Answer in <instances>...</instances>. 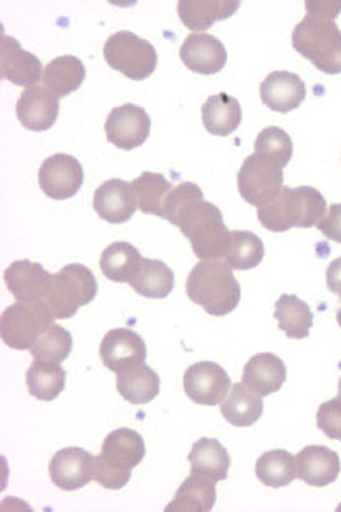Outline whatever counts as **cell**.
Here are the masks:
<instances>
[{
	"label": "cell",
	"mask_w": 341,
	"mask_h": 512,
	"mask_svg": "<svg viewBox=\"0 0 341 512\" xmlns=\"http://www.w3.org/2000/svg\"><path fill=\"white\" fill-rule=\"evenodd\" d=\"M16 113L24 128L47 131L59 116V99L46 86H32L19 96Z\"/></svg>",
	"instance_id": "cell-19"
},
{
	"label": "cell",
	"mask_w": 341,
	"mask_h": 512,
	"mask_svg": "<svg viewBox=\"0 0 341 512\" xmlns=\"http://www.w3.org/2000/svg\"><path fill=\"white\" fill-rule=\"evenodd\" d=\"M49 474L62 491H77L94 479V456L81 447H66L52 457Z\"/></svg>",
	"instance_id": "cell-14"
},
{
	"label": "cell",
	"mask_w": 341,
	"mask_h": 512,
	"mask_svg": "<svg viewBox=\"0 0 341 512\" xmlns=\"http://www.w3.org/2000/svg\"><path fill=\"white\" fill-rule=\"evenodd\" d=\"M188 459L194 474L209 477L214 482L224 481L228 477L230 454L216 439H199L189 452Z\"/></svg>",
	"instance_id": "cell-25"
},
{
	"label": "cell",
	"mask_w": 341,
	"mask_h": 512,
	"mask_svg": "<svg viewBox=\"0 0 341 512\" xmlns=\"http://www.w3.org/2000/svg\"><path fill=\"white\" fill-rule=\"evenodd\" d=\"M146 454L141 434L131 429H118L104 439L99 456L94 457V479L104 489H123Z\"/></svg>",
	"instance_id": "cell-4"
},
{
	"label": "cell",
	"mask_w": 341,
	"mask_h": 512,
	"mask_svg": "<svg viewBox=\"0 0 341 512\" xmlns=\"http://www.w3.org/2000/svg\"><path fill=\"white\" fill-rule=\"evenodd\" d=\"M326 211V200L315 188L283 186L270 203L258 208V220L266 230L283 233L291 228H311L318 225Z\"/></svg>",
	"instance_id": "cell-2"
},
{
	"label": "cell",
	"mask_w": 341,
	"mask_h": 512,
	"mask_svg": "<svg viewBox=\"0 0 341 512\" xmlns=\"http://www.w3.org/2000/svg\"><path fill=\"white\" fill-rule=\"evenodd\" d=\"M255 153L271 159L280 168H286L291 161V156H293V141H291L290 134L286 133L285 129L270 126V128L263 129L258 134Z\"/></svg>",
	"instance_id": "cell-38"
},
{
	"label": "cell",
	"mask_w": 341,
	"mask_h": 512,
	"mask_svg": "<svg viewBox=\"0 0 341 512\" xmlns=\"http://www.w3.org/2000/svg\"><path fill=\"white\" fill-rule=\"evenodd\" d=\"M97 295L94 273L81 263H71L52 275L51 290L46 302L54 317L66 320L76 315L79 308L91 303Z\"/></svg>",
	"instance_id": "cell-7"
},
{
	"label": "cell",
	"mask_w": 341,
	"mask_h": 512,
	"mask_svg": "<svg viewBox=\"0 0 341 512\" xmlns=\"http://www.w3.org/2000/svg\"><path fill=\"white\" fill-rule=\"evenodd\" d=\"M286 380V367L280 357L273 354L253 355L243 370V384L261 397L275 394Z\"/></svg>",
	"instance_id": "cell-22"
},
{
	"label": "cell",
	"mask_w": 341,
	"mask_h": 512,
	"mask_svg": "<svg viewBox=\"0 0 341 512\" xmlns=\"http://www.w3.org/2000/svg\"><path fill=\"white\" fill-rule=\"evenodd\" d=\"M316 424L328 439L341 442V400L338 397L320 405Z\"/></svg>",
	"instance_id": "cell-39"
},
{
	"label": "cell",
	"mask_w": 341,
	"mask_h": 512,
	"mask_svg": "<svg viewBox=\"0 0 341 512\" xmlns=\"http://www.w3.org/2000/svg\"><path fill=\"white\" fill-rule=\"evenodd\" d=\"M261 101L276 113H290L300 108L306 98V86L295 72L275 71L260 86Z\"/></svg>",
	"instance_id": "cell-20"
},
{
	"label": "cell",
	"mask_w": 341,
	"mask_h": 512,
	"mask_svg": "<svg viewBox=\"0 0 341 512\" xmlns=\"http://www.w3.org/2000/svg\"><path fill=\"white\" fill-rule=\"evenodd\" d=\"M283 188V168L271 159L253 153L245 159L238 173V190L246 203L261 208L270 203Z\"/></svg>",
	"instance_id": "cell-9"
},
{
	"label": "cell",
	"mask_w": 341,
	"mask_h": 512,
	"mask_svg": "<svg viewBox=\"0 0 341 512\" xmlns=\"http://www.w3.org/2000/svg\"><path fill=\"white\" fill-rule=\"evenodd\" d=\"M256 477L261 484L273 489L288 486L298 477L295 456L283 449L265 452L256 462Z\"/></svg>",
	"instance_id": "cell-34"
},
{
	"label": "cell",
	"mask_w": 341,
	"mask_h": 512,
	"mask_svg": "<svg viewBox=\"0 0 341 512\" xmlns=\"http://www.w3.org/2000/svg\"><path fill=\"white\" fill-rule=\"evenodd\" d=\"M9 292L17 302L32 303L46 300L51 290L52 275L44 270L41 263L19 260L9 265L4 275Z\"/></svg>",
	"instance_id": "cell-15"
},
{
	"label": "cell",
	"mask_w": 341,
	"mask_h": 512,
	"mask_svg": "<svg viewBox=\"0 0 341 512\" xmlns=\"http://www.w3.org/2000/svg\"><path fill=\"white\" fill-rule=\"evenodd\" d=\"M265 245L260 236L251 231H233L231 233L230 250L224 256V263L231 270H253L263 262Z\"/></svg>",
	"instance_id": "cell-35"
},
{
	"label": "cell",
	"mask_w": 341,
	"mask_h": 512,
	"mask_svg": "<svg viewBox=\"0 0 341 512\" xmlns=\"http://www.w3.org/2000/svg\"><path fill=\"white\" fill-rule=\"evenodd\" d=\"M336 320H338V325H340L341 328V305L340 308H338V313H336Z\"/></svg>",
	"instance_id": "cell-43"
},
{
	"label": "cell",
	"mask_w": 341,
	"mask_h": 512,
	"mask_svg": "<svg viewBox=\"0 0 341 512\" xmlns=\"http://www.w3.org/2000/svg\"><path fill=\"white\" fill-rule=\"evenodd\" d=\"M338 399L341 400V379L340 382H338Z\"/></svg>",
	"instance_id": "cell-44"
},
{
	"label": "cell",
	"mask_w": 341,
	"mask_h": 512,
	"mask_svg": "<svg viewBox=\"0 0 341 512\" xmlns=\"http://www.w3.org/2000/svg\"><path fill=\"white\" fill-rule=\"evenodd\" d=\"M163 218L178 226L193 246L199 260H221L231 245V233L218 206L204 201L203 191L194 183L174 186L163 208Z\"/></svg>",
	"instance_id": "cell-1"
},
{
	"label": "cell",
	"mask_w": 341,
	"mask_h": 512,
	"mask_svg": "<svg viewBox=\"0 0 341 512\" xmlns=\"http://www.w3.org/2000/svg\"><path fill=\"white\" fill-rule=\"evenodd\" d=\"M216 502V486L209 477L194 474L181 484L166 511H211Z\"/></svg>",
	"instance_id": "cell-28"
},
{
	"label": "cell",
	"mask_w": 341,
	"mask_h": 512,
	"mask_svg": "<svg viewBox=\"0 0 341 512\" xmlns=\"http://www.w3.org/2000/svg\"><path fill=\"white\" fill-rule=\"evenodd\" d=\"M141 297L163 300L173 292L174 273L166 263L143 258L136 277L129 283Z\"/></svg>",
	"instance_id": "cell-30"
},
{
	"label": "cell",
	"mask_w": 341,
	"mask_h": 512,
	"mask_svg": "<svg viewBox=\"0 0 341 512\" xmlns=\"http://www.w3.org/2000/svg\"><path fill=\"white\" fill-rule=\"evenodd\" d=\"M94 210L102 220L112 225L126 223L131 220L134 211L138 210V200L134 195L133 186L128 181L107 180L94 193Z\"/></svg>",
	"instance_id": "cell-18"
},
{
	"label": "cell",
	"mask_w": 341,
	"mask_h": 512,
	"mask_svg": "<svg viewBox=\"0 0 341 512\" xmlns=\"http://www.w3.org/2000/svg\"><path fill=\"white\" fill-rule=\"evenodd\" d=\"M107 64L133 81H143L158 66V52L151 42L134 32L119 31L104 44Z\"/></svg>",
	"instance_id": "cell-8"
},
{
	"label": "cell",
	"mask_w": 341,
	"mask_h": 512,
	"mask_svg": "<svg viewBox=\"0 0 341 512\" xmlns=\"http://www.w3.org/2000/svg\"><path fill=\"white\" fill-rule=\"evenodd\" d=\"M295 461L298 477L308 486H330L340 476V457L328 447H305L298 456H295Z\"/></svg>",
	"instance_id": "cell-21"
},
{
	"label": "cell",
	"mask_w": 341,
	"mask_h": 512,
	"mask_svg": "<svg viewBox=\"0 0 341 512\" xmlns=\"http://www.w3.org/2000/svg\"><path fill=\"white\" fill-rule=\"evenodd\" d=\"M118 392L129 404H149L159 394V375L149 365L141 364L133 370L118 374Z\"/></svg>",
	"instance_id": "cell-29"
},
{
	"label": "cell",
	"mask_w": 341,
	"mask_h": 512,
	"mask_svg": "<svg viewBox=\"0 0 341 512\" xmlns=\"http://www.w3.org/2000/svg\"><path fill=\"white\" fill-rule=\"evenodd\" d=\"M243 119L238 99L228 94H216L203 104V124L213 136H230L235 133Z\"/></svg>",
	"instance_id": "cell-27"
},
{
	"label": "cell",
	"mask_w": 341,
	"mask_h": 512,
	"mask_svg": "<svg viewBox=\"0 0 341 512\" xmlns=\"http://www.w3.org/2000/svg\"><path fill=\"white\" fill-rule=\"evenodd\" d=\"M184 392L194 404L221 405L231 389L230 375L214 362H199L184 372Z\"/></svg>",
	"instance_id": "cell-11"
},
{
	"label": "cell",
	"mask_w": 341,
	"mask_h": 512,
	"mask_svg": "<svg viewBox=\"0 0 341 512\" xmlns=\"http://www.w3.org/2000/svg\"><path fill=\"white\" fill-rule=\"evenodd\" d=\"M84 183L82 164L71 154H52L41 164L39 186L52 200H69Z\"/></svg>",
	"instance_id": "cell-10"
},
{
	"label": "cell",
	"mask_w": 341,
	"mask_h": 512,
	"mask_svg": "<svg viewBox=\"0 0 341 512\" xmlns=\"http://www.w3.org/2000/svg\"><path fill=\"white\" fill-rule=\"evenodd\" d=\"M341 11V2H306V12L311 16L326 17L335 21Z\"/></svg>",
	"instance_id": "cell-41"
},
{
	"label": "cell",
	"mask_w": 341,
	"mask_h": 512,
	"mask_svg": "<svg viewBox=\"0 0 341 512\" xmlns=\"http://www.w3.org/2000/svg\"><path fill=\"white\" fill-rule=\"evenodd\" d=\"M263 410V397L243 382L231 385L230 394L221 404L224 419L236 427H250L256 424L263 415Z\"/></svg>",
	"instance_id": "cell-23"
},
{
	"label": "cell",
	"mask_w": 341,
	"mask_h": 512,
	"mask_svg": "<svg viewBox=\"0 0 341 512\" xmlns=\"http://www.w3.org/2000/svg\"><path fill=\"white\" fill-rule=\"evenodd\" d=\"M104 129L109 143L114 144L116 148L129 151L138 148L148 139L151 133V118L136 104H123L112 109L107 116Z\"/></svg>",
	"instance_id": "cell-12"
},
{
	"label": "cell",
	"mask_w": 341,
	"mask_h": 512,
	"mask_svg": "<svg viewBox=\"0 0 341 512\" xmlns=\"http://www.w3.org/2000/svg\"><path fill=\"white\" fill-rule=\"evenodd\" d=\"M293 47L325 74L341 72V29L335 21L308 16L293 31Z\"/></svg>",
	"instance_id": "cell-5"
},
{
	"label": "cell",
	"mask_w": 341,
	"mask_h": 512,
	"mask_svg": "<svg viewBox=\"0 0 341 512\" xmlns=\"http://www.w3.org/2000/svg\"><path fill=\"white\" fill-rule=\"evenodd\" d=\"M26 384L32 397L51 402L57 399L66 387V370L56 362L34 360L27 370Z\"/></svg>",
	"instance_id": "cell-32"
},
{
	"label": "cell",
	"mask_w": 341,
	"mask_h": 512,
	"mask_svg": "<svg viewBox=\"0 0 341 512\" xmlns=\"http://www.w3.org/2000/svg\"><path fill=\"white\" fill-rule=\"evenodd\" d=\"M184 66L198 74L211 76L221 71L228 61V52L218 37L204 32H193L184 39L179 51Z\"/></svg>",
	"instance_id": "cell-16"
},
{
	"label": "cell",
	"mask_w": 341,
	"mask_h": 512,
	"mask_svg": "<svg viewBox=\"0 0 341 512\" xmlns=\"http://www.w3.org/2000/svg\"><path fill=\"white\" fill-rule=\"evenodd\" d=\"M72 350L71 333L61 325H52L46 333H42L31 352L32 357L44 362H56L61 364L69 357Z\"/></svg>",
	"instance_id": "cell-37"
},
{
	"label": "cell",
	"mask_w": 341,
	"mask_h": 512,
	"mask_svg": "<svg viewBox=\"0 0 341 512\" xmlns=\"http://www.w3.org/2000/svg\"><path fill=\"white\" fill-rule=\"evenodd\" d=\"M138 206L143 213L163 218L164 203L174 186L159 173H143L131 183Z\"/></svg>",
	"instance_id": "cell-36"
},
{
	"label": "cell",
	"mask_w": 341,
	"mask_h": 512,
	"mask_svg": "<svg viewBox=\"0 0 341 512\" xmlns=\"http://www.w3.org/2000/svg\"><path fill=\"white\" fill-rule=\"evenodd\" d=\"M240 2H179V19L191 31H204L216 21L233 16Z\"/></svg>",
	"instance_id": "cell-33"
},
{
	"label": "cell",
	"mask_w": 341,
	"mask_h": 512,
	"mask_svg": "<svg viewBox=\"0 0 341 512\" xmlns=\"http://www.w3.org/2000/svg\"><path fill=\"white\" fill-rule=\"evenodd\" d=\"M54 320L56 317L46 300L14 303L0 317L2 342L14 350H31L42 333L54 325Z\"/></svg>",
	"instance_id": "cell-6"
},
{
	"label": "cell",
	"mask_w": 341,
	"mask_h": 512,
	"mask_svg": "<svg viewBox=\"0 0 341 512\" xmlns=\"http://www.w3.org/2000/svg\"><path fill=\"white\" fill-rule=\"evenodd\" d=\"M186 293L213 317L233 312L241 300L240 283L221 260H201L189 273Z\"/></svg>",
	"instance_id": "cell-3"
},
{
	"label": "cell",
	"mask_w": 341,
	"mask_h": 512,
	"mask_svg": "<svg viewBox=\"0 0 341 512\" xmlns=\"http://www.w3.org/2000/svg\"><path fill=\"white\" fill-rule=\"evenodd\" d=\"M318 228L328 240L341 243V203L328 208L323 220L318 223Z\"/></svg>",
	"instance_id": "cell-40"
},
{
	"label": "cell",
	"mask_w": 341,
	"mask_h": 512,
	"mask_svg": "<svg viewBox=\"0 0 341 512\" xmlns=\"http://www.w3.org/2000/svg\"><path fill=\"white\" fill-rule=\"evenodd\" d=\"M143 263V256L136 246L126 241L111 243L102 251L99 267L107 280L114 283H131L139 267Z\"/></svg>",
	"instance_id": "cell-24"
},
{
	"label": "cell",
	"mask_w": 341,
	"mask_h": 512,
	"mask_svg": "<svg viewBox=\"0 0 341 512\" xmlns=\"http://www.w3.org/2000/svg\"><path fill=\"white\" fill-rule=\"evenodd\" d=\"M44 74L41 61L31 52L24 51L14 37L2 32L0 39V76L16 86H36Z\"/></svg>",
	"instance_id": "cell-17"
},
{
	"label": "cell",
	"mask_w": 341,
	"mask_h": 512,
	"mask_svg": "<svg viewBox=\"0 0 341 512\" xmlns=\"http://www.w3.org/2000/svg\"><path fill=\"white\" fill-rule=\"evenodd\" d=\"M275 318L278 327L286 333V337L301 340L310 335L313 327V313L308 303L303 302L295 295H281L276 302Z\"/></svg>",
	"instance_id": "cell-31"
},
{
	"label": "cell",
	"mask_w": 341,
	"mask_h": 512,
	"mask_svg": "<svg viewBox=\"0 0 341 512\" xmlns=\"http://www.w3.org/2000/svg\"><path fill=\"white\" fill-rule=\"evenodd\" d=\"M102 364L107 369L123 374L134 367L144 364L146 360V344L143 337L129 328H114L102 338L99 347Z\"/></svg>",
	"instance_id": "cell-13"
},
{
	"label": "cell",
	"mask_w": 341,
	"mask_h": 512,
	"mask_svg": "<svg viewBox=\"0 0 341 512\" xmlns=\"http://www.w3.org/2000/svg\"><path fill=\"white\" fill-rule=\"evenodd\" d=\"M86 79V67L76 56H59L52 59L42 74V82L57 98L67 96L81 88Z\"/></svg>",
	"instance_id": "cell-26"
},
{
	"label": "cell",
	"mask_w": 341,
	"mask_h": 512,
	"mask_svg": "<svg viewBox=\"0 0 341 512\" xmlns=\"http://www.w3.org/2000/svg\"><path fill=\"white\" fill-rule=\"evenodd\" d=\"M326 287L330 292L341 297V256L328 265L326 270Z\"/></svg>",
	"instance_id": "cell-42"
}]
</instances>
